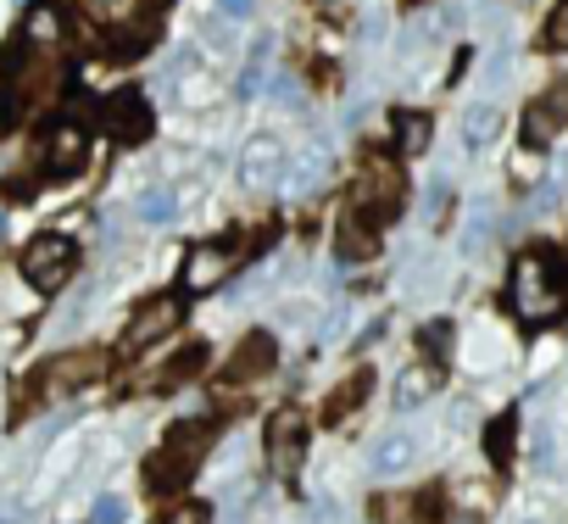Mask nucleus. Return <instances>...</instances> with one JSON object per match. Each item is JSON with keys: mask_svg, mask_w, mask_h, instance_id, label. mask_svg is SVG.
<instances>
[{"mask_svg": "<svg viewBox=\"0 0 568 524\" xmlns=\"http://www.w3.org/2000/svg\"><path fill=\"white\" fill-rule=\"evenodd\" d=\"M513 313L524 324H551L557 313H568V256L551 245H535L513 262Z\"/></svg>", "mask_w": 568, "mask_h": 524, "instance_id": "f257e3e1", "label": "nucleus"}, {"mask_svg": "<svg viewBox=\"0 0 568 524\" xmlns=\"http://www.w3.org/2000/svg\"><path fill=\"white\" fill-rule=\"evenodd\" d=\"M206 452H212V424H206V419L173 424L168 441H162V446L151 452V463H145V485H151V491H179V485H190L195 468L206 463Z\"/></svg>", "mask_w": 568, "mask_h": 524, "instance_id": "f03ea898", "label": "nucleus"}, {"mask_svg": "<svg viewBox=\"0 0 568 524\" xmlns=\"http://www.w3.org/2000/svg\"><path fill=\"white\" fill-rule=\"evenodd\" d=\"M402 201H407V173L385 157H374L363 173H357V195H352V212H363L368 223H390L402 218Z\"/></svg>", "mask_w": 568, "mask_h": 524, "instance_id": "7ed1b4c3", "label": "nucleus"}, {"mask_svg": "<svg viewBox=\"0 0 568 524\" xmlns=\"http://www.w3.org/2000/svg\"><path fill=\"white\" fill-rule=\"evenodd\" d=\"M73 262H79V245H73L68 234H40V240H29V251H23V280L51 296V291H62V285L73 280Z\"/></svg>", "mask_w": 568, "mask_h": 524, "instance_id": "20e7f679", "label": "nucleus"}, {"mask_svg": "<svg viewBox=\"0 0 568 524\" xmlns=\"http://www.w3.org/2000/svg\"><path fill=\"white\" fill-rule=\"evenodd\" d=\"M106 374V352H95V346H79V352H57L45 369H40V391L45 396H73V391H84V385H95Z\"/></svg>", "mask_w": 568, "mask_h": 524, "instance_id": "39448f33", "label": "nucleus"}, {"mask_svg": "<svg viewBox=\"0 0 568 524\" xmlns=\"http://www.w3.org/2000/svg\"><path fill=\"white\" fill-rule=\"evenodd\" d=\"M302 457H307V419L296 407H278L267 419V468L278 480H291L302 468Z\"/></svg>", "mask_w": 568, "mask_h": 524, "instance_id": "423d86ee", "label": "nucleus"}, {"mask_svg": "<svg viewBox=\"0 0 568 524\" xmlns=\"http://www.w3.org/2000/svg\"><path fill=\"white\" fill-rule=\"evenodd\" d=\"M273 357H278V346H273V335H245L229 357H223V374H217V391L223 385H251V380H262L267 369H273Z\"/></svg>", "mask_w": 568, "mask_h": 524, "instance_id": "0eeeda50", "label": "nucleus"}, {"mask_svg": "<svg viewBox=\"0 0 568 524\" xmlns=\"http://www.w3.org/2000/svg\"><path fill=\"white\" fill-rule=\"evenodd\" d=\"M101 129L118 145H145L151 140V101L145 95H112L106 112H101Z\"/></svg>", "mask_w": 568, "mask_h": 524, "instance_id": "6e6552de", "label": "nucleus"}, {"mask_svg": "<svg viewBox=\"0 0 568 524\" xmlns=\"http://www.w3.org/2000/svg\"><path fill=\"white\" fill-rule=\"evenodd\" d=\"M179 313H184V308H179V296H151V302L129 319V330H123V352L134 357V352H145L151 341H162V335L179 324Z\"/></svg>", "mask_w": 568, "mask_h": 524, "instance_id": "1a4fd4ad", "label": "nucleus"}, {"mask_svg": "<svg viewBox=\"0 0 568 524\" xmlns=\"http://www.w3.org/2000/svg\"><path fill=\"white\" fill-rule=\"evenodd\" d=\"M84 157H90V140H84V129H73V123H57V129L45 134V168H51V173H73V168H84Z\"/></svg>", "mask_w": 568, "mask_h": 524, "instance_id": "9d476101", "label": "nucleus"}, {"mask_svg": "<svg viewBox=\"0 0 568 524\" xmlns=\"http://www.w3.org/2000/svg\"><path fill=\"white\" fill-rule=\"evenodd\" d=\"M562 123H568V90H551V95H540V101L524 112V134H529V145L557 140Z\"/></svg>", "mask_w": 568, "mask_h": 524, "instance_id": "9b49d317", "label": "nucleus"}, {"mask_svg": "<svg viewBox=\"0 0 568 524\" xmlns=\"http://www.w3.org/2000/svg\"><path fill=\"white\" fill-rule=\"evenodd\" d=\"M229 274V251L223 245H195L184 256V291H217Z\"/></svg>", "mask_w": 568, "mask_h": 524, "instance_id": "f8f14e48", "label": "nucleus"}, {"mask_svg": "<svg viewBox=\"0 0 568 524\" xmlns=\"http://www.w3.org/2000/svg\"><path fill=\"white\" fill-rule=\"evenodd\" d=\"M368 391H374V369H357V374H346L335 391H329V402H324V424H346L363 402H368Z\"/></svg>", "mask_w": 568, "mask_h": 524, "instance_id": "ddd939ff", "label": "nucleus"}, {"mask_svg": "<svg viewBox=\"0 0 568 524\" xmlns=\"http://www.w3.org/2000/svg\"><path fill=\"white\" fill-rule=\"evenodd\" d=\"M23 46L40 51V57H57V51H62V18H57V7H29V18H23Z\"/></svg>", "mask_w": 568, "mask_h": 524, "instance_id": "4468645a", "label": "nucleus"}, {"mask_svg": "<svg viewBox=\"0 0 568 524\" xmlns=\"http://www.w3.org/2000/svg\"><path fill=\"white\" fill-rule=\"evenodd\" d=\"M79 12L101 29H129L145 18V0H79Z\"/></svg>", "mask_w": 568, "mask_h": 524, "instance_id": "2eb2a0df", "label": "nucleus"}, {"mask_svg": "<svg viewBox=\"0 0 568 524\" xmlns=\"http://www.w3.org/2000/svg\"><path fill=\"white\" fill-rule=\"evenodd\" d=\"M363 256H374V229L363 212H346L341 218V262H363Z\"/></svg>", "mask_w": 568, "mask_h": 524, "instance_id": "dca6fc26", "label": "nucleus"}, {"mask_svg": "<svg viewBox=\"0 0 568 524\" xmlns=\"http://www.w3.org/2000/svg\"><path fill=\"white\" fill-rule=\"evenodd\" d=\"M278 168H284V151H278V140H267V134H262V140H251V145H245V179H251V184L273 179Z\"/></svg>", "mask_w": 568, "mask_h": 524, "instance_id": "f3484780", "label": "nucleus"}, {"mask_svg": "<svg viewBox=\"0 0 568 524\" xmlns=\"http://www.w3.org/2000/svg\"><path fill=\"white\" fill-rule=\"evenodd\" d=\"M201 369H206V346H201V341H190V346H179V357H173V363L156 374V385H162V391H173V385L195 380Z\"/></svg>", "mask_w": 568, "mask_h": 524, "instance_id": "a211bd4d", "label": "nucleus"}, {"mask_svg": "<svg viewBox=\"0 0 568 524\" xmlns=\"http://www.w3.org/2000/svg\"><path fill=\"white\" fill-rule=\"evenodd\" d=\"M413 457H418L413 435H385V441L374 446V474H402Z\"/></svg>", "mask_w": 568, "mask_h": 524, "instance_id": "6ab92c4d", "label": "nucleus"}, {"mask_svg": "<svg viewBox=\"0 0 568 524\" xmlns=\"http://www.w3.org/2000/svg\"><path fill=\"white\" fill-rule=\"evenodd\" d=\"M396 140H402L407 157L429 151V118H424V112H402V118H396Z\"/></svg>", "mask_w": 568, "mask_h": 524, "instance_id": "aec40b11", "label": "nucleus"}, {"mask_svg": "<svg viewBox=\"0 0 568 524\" xmlns=\"http://www.w3.org/2000/svg\"><path fill=\"white\" fill-rule=\"evenodd\" d=\"M496 123H501V118H496V107H485V101H479V107H468V118H463V140H468V145H485V140L496 134Z\"/></svg>", "mask_w": 568, "mask_h": 524, "instance_id": "412c9836", "label": "nucleus"}, {"mask_svg": "<svg viewBox=\"0 0 568 524\" xmlns=\"http://www.w3.org/2000/svg\"><path fill=\"white\" fill-rule=\"evenodd\" d=\"M485 452H490V463H507V457H513V413H501V419L485 430Z\"/></svg>", "mask_w": 568, "mask_h": 524, "instance_id": "4be33fe9", "label": "nucleus"}, {"mask_svg": "<svg viewBox=\"0 0 568 524\" xmlns=\"http://www.w3.org/2000/svg\"><path fill=\"white\" fill-rule=\"evenodd\" d=\"M413 513H418V502H407V496H379L374 502V518L379 524H413Z\"/></svg>", "mask_w": 568, "mask_h": 524, "instance_id": "5701e85b", "label": "nucleus"}, {"mask_svg": "<svg viewBox=\"0 0 568 524\" xmlns=\"http://www.w3.org/2000/svg\"><path fill=\"white\" fill-rule=\"evenodd\" d=\"M173 212H179V201H173L168 190H151V195L140 201V218H145V223H168Z\"/></svg>", "mask_w": 568, "mask_h": 524, "instance_id": "b1692460", "label": "nucleus"}, {"mask_svg": "<svg viewBox=\"0 0 568 524\" xmlns=\"http://www.w3.org/2000/svg\"><path fill=\"white\" fill-rule=\"evenodd\" d=\"M418 346H424V357H429V363H446V346H452V330H446V324H429V330L418 335Z\"/></svg>", "mask_w": 568, "mask_h": 524, "instance_id": "393cba45", "label": "nucleus"}, {"mask_svg": "<svg viewBox=\"0 0 568 524\" xmlns=\"http://www.w3.org/2000/svg\"><path fill=\"white\" fill-rule=\"evenodd\" d=\"M424 391H429V374H407V380H396V407H418Z\"/></svg>", "mask_w": 568, "mask_h": 524, "instance_id": "a878e982", "label": "nucleus"}, {"mask_svg": "<svg viewBox=\"0 0 568 524\" xmlns=\"http://www.w3.org/2000/svg\"><path fill=\"white\" fill-rule=\"evenodd\" d=\"M546 46H551V51H568V0H557V12H551V23H546Z\"/></svg>", "mask_w": 568, "mask_h": 524, "instance_id": "bb28decb", "label": "nucleus"}, {"mask_svg": "<svg viewBox=\"0 0 568 524\" xmlns=\"http://www.w3.org/2000/svg\"><path fill=\"white\" fill-rule=\"evenodd\" d=\"M262 57H267V40L251 51V62H245V73H240V95H256V90H262Z\"/></svg>", "mask_w": 568, "mask_h": 524, "instance_id": "cd10ccee", "label": "nucleus"}, {"mask_svg": "<svg viewBox=\"0 0 568 524\" xmlns=\"http://www.w3.org/2000/svg\"><path fill=\"white\" fill-rule=\"evenodd\" d=\"M90 524H123V502H118V496H95Z\"/></svg>", "mask_w": 568, "mask_h": 524, "instance_id": "c85d7f7f", "label": "nucleus"}, {"mask_svg": "<svg viewBox=\"0 0 568 524\" xmlns=\"http://www.w3.org/2000/svg\"><path fill=\"white\" fill-rule=\"evenodd\" d=\"M273 101H284V107H296V101H302V90H296L291 73H278V79H273Z\"/></svg>", "mask_w": 568, "mask_h": 524, "instance_id": "c756f323", "label": "nucleus"}, {"mask_svg": "<svg viewBox=\"0 0 568 524\" xmlns=\"http://www.w3.org/2000/svg\"><path fill=\"white\" fill-rule=\"evenodd\" d=\"M162 524H206V507H195V502H184V507H173Z\"/></svg>", "mask_w": 568, "mask_h": 524, "instance_id": "7c9ffc66", "label": "nucleus"}, {"mask_svg": "<svg viewBox=\"0 0 568 524\" xmlns=\"http://www.w3.org/2000/svg\"><path fill=\"white\" fill-rule=\"evenodd\" d=\"M217 7H223L229 18H251V7H256V0H217Z\"/></svg>", "mask_w": 568, "mask_h": 524, "instance_id": "2f4dec72", "label": "nucleus"}, {"mask_svg": "<svg viewBox=\"0 0 568 524\" xmlns=\"http://www.w3.org/2000/svg\"><path fill=\"white\" fill-rule=\"evenodd\" d=\"M452 524H479V513H457V518H452Z\"/></svg>", "mask_w": 568, "mask_h": 524, "instance_id": "473e14b6", "label": "nucleus"}, {"mask_svg": "<svg viewBox=\"0 0 568 524\" xmlns=\"http://www.w3.org/2000/svg\"><path fill=\"white\" fill-rule=\"evenodd\" d=\"M0 234H7V212H0Z\"/></svg>", "mask_w": 568, "mask_h": 524, "instance_id": "72a5a7b5", "label": "nucleus"}, {"mask_svg": "<svg viewBox=\"0 0 568 524\" xmlns=\"http://www.w3.org/2000/svg\"><path fill=\"white\" fill-rule=\"evenodd\" d=\"M0 134H7V112H0Z\"/></svg>", "mask_w": 568, "mask_h": 524, "instance_id": "f704fd0d", "label": "nucleus"}, {"mask_svg": "<svg viewBox=\"0 0 568 524\" xmlns=\"http://www.w3.org/2000/svg\"><path fill=\"white\" fill-rule=\"evenodd\" d=\"M529 524H535V518H529Z\"/></svg>", "mask_w": 568, "mask_h": 524, "instance_id": "c9c22d12", "label": "nucleus"}]
</instances>
